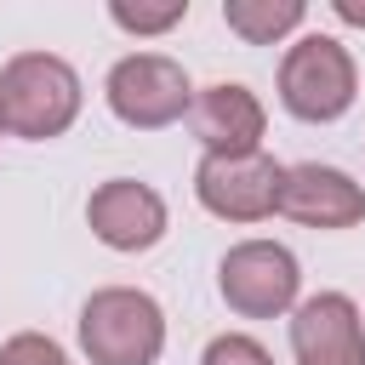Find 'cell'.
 I'll return each mask as SVG.
<instances>
[{"instance_id": "cell-12", "label": "cell", "mask_w": 365, "mask_h": 365, "mask_svg": "<svg viewBox=\"0 0 365 365\" xmlns=\"http://www.w3.org/2000/svg\"><path fill=\"white\" fill-rule=\"evenodd\" d=\"M108 17L125 34H165L188 17V0H108Z\"/></svg>"}, {"instance_id": "cell-3", "label": "cell", "mask_w": 365, "mask_h": 365, "mask_svg": "<svg viewBox=\"0 0 365 365\" xmlns=\"http://www.w3.org/2000/svg\"><path fill=\"white\" fill-rule=\"evenodd\" d=\"M354 97H359V68L336 34H302L285 51V63H279L285 114H297L308 125H331L354 108Z\"/></svg>"}, {"instance_id": "cell-4", "label": "cell", "mask_w": 365, "mask_h": 365, "mask_svg": "<svg viewBox=\"0 0 365 365\" xmlns=\"http://www.w3.org/2000/svg\"><path fill=\"white\" fill-rule=\"evenodd\" d=\"M103 97H108L114 120H125L137 131H160V125H171V120L188 114L194 86H188V74H182L177 57H165V51H131V57H120L108 68Z\"/></svg>"}, {"instance_id": "cell-1", "label": "cell", "mask_w": 365, "mask_h": 365, "mask_svg": "<svg viewBox=\"0 0 365 365\" xmlns=\"http://www.w3.org/2000/svg\"><path fill=\"white\" fill-rule=\"evenodd\" d=\"M80 114V74L57 51H17L0 68V131L46 143L63 137Z\"/></svg>"}, {"instance_id": "cell-9", "label": "cell", "mask_w": 365, "mask_h": 365, "mask_svg": "<svg viewBox=\"0 0 365 365\" xmlns=\"http://www.w3.org/2000/svg\"><path fill=\"white\" fill-rule=\"evenodd\" d=\"M279 211L302 228H354L365 222V188L336 165L302 160V165H285L279 177Z\"/></svg>"}, {"instance_id": "cell-14", "label": "cell", "mask_w": 365, "mask_h": 365, "mask_svg": "<svg viewBox=\"0 0 365 365\" xmlns=\"http://www.w3.org/2000/svg\"><path fill=\"white\" fill-rule=\"evenodd\" d=\"M0 365H68V354L40 331H17L11 342H0Z\"/></svg>"}, {"instance_id": "cell-11", "label": "cell", "mask_w": 365, "mask_h": 365, "mask_svg": "<svg viewBox=\"0 0 365 365\" xmlns=\"http://www.w3.org/2000/svg\"><path fill=\"white\" fill-rule=\"evenodd\" d=\"M302 17H308L302 0H222V23L245 46H274L291 29H302Z\"/></svg>"}, {"instance_id": "cell-5", "label": "cell", "mask_w": 365, "mask_h": 365, "mask_svg": "<svg viewBox=\"0 0 365 365\" xmlns=\"http://www.w3.org/2000/svg\"><path fill=\"white\" fill-rule=\"evenodd\" d=\"M217 291L240 319H274V314L297 308L302 268L279 240H240L217 262Z\"/></svg>"}, {"instance_id": "cell-7", "label": "cell", "mask_w": 365, "mask_h": 365, "mask_svg": "<svg viewBox=\"0 0 365 365\" xmlns=\"http://www.w3.org/2000/svg\"><path fill=\"white\" fill-rule=\"evenodd\" d=\"M86 222L108 251H148L165 240V200L137 177H108L91 188Z\"/></svg>"}, {"instance_id": "cell-8", "label": "cell", "mask_w": 365, "mask_h": 365, "mask_svg": "<svg viewBox=\"0 0 365 365\" xmlns=\"http://www.w3.org/2000/svg\"><path fill=\"white\" fill-rule=\"evenodd\" d=\"M291 354L297 365H365V319L354 297L319 291L291 308Z\"/></svg>"}, {"instance_id": "cell-6", "label": "cell", "mask_w": 365, "mask_h": 365, "mask_svg": "<svg viewBox=\"0 0 365 365\" xmlns=\"http://www.w3.org/2000/svg\"><path fill=\"white\" fill-rule=\"evenodd\" d=\"M279 177L285 165L262 148L251 154H205L194 171V194L222 222H262L279 211Z\"/></svg>"}, {"instance_id": "cell-13", "label": "cell", "mask_w": 365, "mask_h": 365, "mask_svg": "<svg viewBox=\"0 0 365 365\" xmlns=\"http://www.w3.org/2000/svg\"><path fill=\"white\" fill-rule=\"evenodd\" d=\"M200 365H274V354L257 342V336H240V331H222L205 342Z\"/></svg>"}, {"instance_id": "cell-2", "label": "cell", "mask_w": 365, "mask_h": 365, "mask_svg": "<svg viewBox=\"0 0 365 365\" xmlns=\"http://www.w3.org/2000/svg\"><path fill=\"white\" fill-rule=\"evenodd\" d=\"M80 348L91 365H154L165 354V314L137 285H103L80 308Z\"/></svg>"}, {"instance_id": "cell-10", "label": "cell", "mask_w": 365, "mask_h": 365, "mask_svg": "<svg viewBox=\"0 0 365 365\" xmlns=\"http://www.w3.org/2000/svg\"><path fill=\"white\" fill-rule=\"evenodd\" d=\"M262 125H268V114H262L257 91L234 86V80L205 86L188 103V131L205 143V154H251V148H262Z\"/></svg>"}, {"instance_id": "cell-15", "label": "cell", "mask_w": 365, "mask_h": 365, "mask_svg": "<svg viewBox=\"0 0 365 365\" xmlns=\"http://www.w3.org/2000/svg\"><path fill=\"white\" fill-rule=\"evenodd\" d=\"M331 11L342 23H354V29H365V0H331Z\"/></svg>"}]
</instances>
